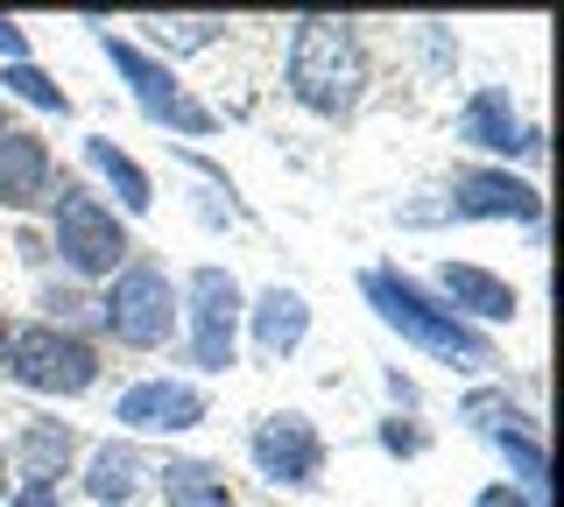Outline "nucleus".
<instances>
[{
  "instance_id": "1",
  "label": "nucleus",
  "mask_w": 564,
  "mask_h": 507,
  "mask_svg": "<svg viewBox=\"0 0 564 507\" xmlns=\"http://www.w3.org/2000/svg\"><path fill=\"white\" fill-rule=\"evenodd\" d=\"M282 85L311 120H352L367 99V43L339 14H296L290 22V57Z\"/></svg>"
},
{
  "instance_id": "2",
  "label": "nucleus",
  "mask_w": 564,
  "mask_h": 507,
  "mask_svg": "<svg viewBox=\"0 0 564 507\" xmlns=\"http://www.w3.org/2000/svg\"><path fill=\"white\" fill-rule=\"evenodd\" d=\"M360 296H367V310H375V318L395 331V339H410L423 360L466 366V374L494 366V339H487V331H473V324H458L452 310L416 283V275L388 268V261H381V268H360Z\"/></svg>"
},
{
  "instance_id": "3",
  "label": "nucleus",
  "mask_w": 564,
  "mask_h": 507,
  "mask_svg": "<svg viewBox=\"0 0 564 507\" xmlns=\"http://www.w3.org/2000/svg\"><path fill=\"white\" fill-rule=\"evenodd\" d=\"M50 247H57V261L78 283H113L134 261L128 219L85 184H57V198H50Z\"/></svg>"
},
{
  "instance_id": "4",
  "label": "nucleus",
  "mask_w": 564,
  "mask_h": 507,
  "mask_svg": "<svg viewBox=\"0 0 564 507\" xmlns=\"http://www.w3.org/2000/svg\"><path fill=\"white\" fill-rule=\"evenodd\" d=\"M99 324L113 331V345H128V353H163L176 331H184V304H176V283H170L163 261L134 254L128 268L106 283Z\"/></svg>"
},
{
  "instance_id": "5",
  "label": "nucleus",
  "mask_w": 564,
  "mask_h": 507,
  "mask_svg": "<svg viewBox=\"0 0 564 507\" xmlns=\"http://www.w3.org/2000/svg\"><path fill=\"white\" fill-rule=\"evenodd\" d=\"M85 29H99V49H106V64H113L120 78H128V92H134L141 120H155V128L184 134V142H205V134H219V113H212L205 99L191 92L184 78H176V64L149 57V49L128 43V36H113L106 22H85Z\"/></svg>"
},
{
  "instance_id": "6",
  "label": "nucleus",
  "mask_w": 564,
  "mask_h": 507,
  "mask_svg": "<svg viewBox=\"0 0 564 507\" xmlns=\"http://www.w3.org/2000/svg\"><path fill=\"white\" fill-rule=\"evenodd\" d=\"M176 304H184V360L198 374H226L240 360V318H247V289L234 283V268L205 261L176 283Z\"/></svg>"
},
{
  "instance_id": "7",
  "label": "nucleus",
  "mask_w": 564,
  "mask_h": 507,
  "mask_svg": "<svg viewBox=\"0 0 564 507\" xmlns=\"http://www.w3.org/2000/svg\"><path fill=\"white\" fill-rule=\"evenodd\" d=\"M8 381L29 395H50V401H70V395H93L99 388V345L78 339L70 324H22L8 339Z\"/></svg>"
},
{
  "instance_id": "8",
  "label": "nucleus",
  "mask_w": 564,
  "mask_h": 507,
  "mask_svg": "<svg viewBox=\"0 0 564 507\" xmlns=\"http://www.w3.org/2000/svg\"><path fill=\"white\" fill-rule=\"evenodd\" d=\"M247 459L282 494H311V486H325V430L304 409H269L247 430Z\"/></svg>"
},
{
  "instance_id": "9",
  "label": "nucleus",
  "mask_w": 564,
  "mask_h": 507,
  "mask_svg": "<svg viewBox=\"0 0 564 507\" xmlns=\"http://www.w3.org/2000/svg\"><path fill=\"white\" fill-rule=\"evenodd\" d=\"M452 134H458V148L494 155V169H508V155H529V163L543 155V128H536V120H522V107H516L508 85H473V92L458 99Z\"/></svg>"
},
{
  "instance_id": "10",
  "label": "nucleus",
  "mask_w": 564,
  "mask_h": 507,
  "mask_svg": "<svg viewBox=\"0 0 564 507\" xmlns=\"http://www.w3.org/2000/svg\"><path fill=\"white\" fill-rule=\"evenodd\" d=\"M437 205H445V219L458 225H536L543 219V190L516 177V169H458V177L437 190Z\"/></svg>"
},
{
  "instance_id": "11",
  "label": "nucleus",
  "mask_w": 564,
  "mask_h": 507,
  "mask_svg": "<svg viewBox=\"0 0 564 507\" xmlns=\"http://www.w3.org/2000/svg\"><path fill=\"white\" fill-rule=\"evenodd\" d=\"M205 416H212V395L191 374H149V381H128L113 395V423L128 437H184Z\"/></svg>"
},
{
  "instance_id": "12",
  "label": "nucleus",
  "mask_w": 564,
  "mask_h": 507,
  "mask_svg": "<svg viewBox=\"0 0 564 507\" xmlns=\"http://www.w3.org/2000/svg\"><path fill=\"white\" fill-rule=\"evenodd\" d=\"M437 304L452 310L458 324H516V310H522V296H516V283L508 275H494V268H480V261H437Z\"/></svg>"
},
{
  "instance_id": "13",
  "label": "nucleus",
  "mask_w": 564,
  "mask_h": 507,
  "mask_svg": "<svg viewBox=\"0 0 564 507\" xmlns=\"http://www.w3.org/2000/svg\"><path fill=\"white\" fill-rule=\"evenodd\" d=\"M240 331H254V353L269 360V366L296 360V353H304V339H311V304H304V289H290V283L254 289V296H247Z\"/></svg>"
},
{
  "instance_id": "14",
  "label": "nucleus",
  "mask_w": 564,
  "mask_h": 507,
  "mask_svg": "<svg viewBox=\"0 0 564 507\" xmlns=\"http://www.w3.org/2000/svg\"><path fill=\"white\" fill-rule=\"evenodd\" d=\"M57 198V163L50 142L29 128H0V212H29V205Z\"/></svg>"
},
{
  "instance_id": "15",
  "label": "nucleus",
  "mask_w": 564,
  "mask_h": 507,
  "mask_svg": "<svg viewBox=\"0 0 564 507\" xmlns=\"http://www.w3.org/2000/svg\"><path fill=\"white\" fill-rule=\"evenodd\" d=\"M149 480H155V465L134 437H106V444L85 451V500L93 507H134V494Z\"/></svg>"
},
{
  "instance_id": "16",
  "label": "nucleus",
  "mask_w": 564,
  "mask_h": 507,
  "mask_svg": "<svg viewBox=\"0 0 564 507\" xmlns=\"http://www.w3.org/2000/svg\"><path fill=\"white\" fill-rule=\"evenodd\" d=\"M78 465V430L57 423V416H29L8 444V472H22V486H57L64 472Z\"/></svg>"
},
{
  "instance_id": "17",
  "label": "nucleus",
  "mask_w": 564,
  "mask_h": 507,
  "mask_svg": "<svg viewBox=\"0 0 564 507\" xmlns=\"http://www.w3.org/2000/svg\"><path fill=\"white\" fill-rule=\"evenodd\" d=\"M78 155H85V169H93V177L120 198V219H149V212H155V177H149V169H141L120 142H106V134H85Z\"/></svg>"
},
{
  "instance_id": "18",
  "label": "nucleus",
  "mask_w": 564,
  "mask_h": 507,
  "mask_svg": "<svg viewBox=\"0 0 564 507\" xmlns=\"http://www.w3.org/2000/svg\"><path fill=\"white\" fill-rule=\"evenodd\" d=\"M155 494H163V507H234V480H226V465L176 451L155 465Z\"/></svg>"
},
{
  "instance_id": "19",
  "label": "nucleus",
  "mask_w": 564,
  "mask_h": 507,
  "mask_svg": "<svg viewBox=\"0 0 564 507\" xmlns=\"http://www.w3.org/2000/svg\"><path fill=\"white\" fill-rule=\"evenodd\" d=\"M141 29H149V57H163V64L226 43V14H155V22H141Z\"/></svg>"
},
{
  "instance_id": "20",
  "label": "nucleus",
  "mask_w": 564,
  "mask_h": 507,
  "mask_svg": "<svg viewBox=\"0 0 564 507\" xmlns=\"http://www.w3.org/2000/svg\"><path fill=\"white\" fill-rule=\"evenodd\" d=\"M458 423H473L494 444V437H516V430H536V416L522 409L508 388H466L458 395Z\"/></svg>"
},
{
  "instance_id": "21",
  "label": "nucleus",
  "mask_w": 564,
  "mask_h": 507,
  "mask_svg": "<svg viewBox=\"0 0 564 507\" xmlns=\"http://www.w3.org/2000/svg\"><path fill=\"white\" fill-rule=\"evenodd\" d=\"M494 451L508 459V486H522L529 500H543V494H551V459H543V430L494 437Z\"/></svg>"
},
{
  "instance_id": "22",
  "label": "nucleus",
  "mask_w": 564,
  "mask_h": 507,
  "mask_svg": "<svg viewBox=\"0 0 564 507\" xmlns=\"http://www.w3.org/2000/svg\"><path fill=\"white\" fill-rule=\"evenodd\" d=\"M0 92H14L22 107H35V113H57V120L70 113V92H64V85L50 78L35 57H29V64H0Z\"/></svg>"
},
{
  "instance_id": "23",
  "label": "nucleus",
  "mask_w": 564,
  "mask_h": 507,
  "mask_svg": "<svg viewBox=\"0 0 564 507\" xmlns=\"http://www.w3.org/2000/svg\"><path fill=\"white\" fill-rule=\"evenodd\" d=\"M375 437H381V451H395V459H416V451L431 444V437H423V423H416V416H388V423H381Z\"/></svg>"
},
{
  "instance_id": "24",
  "label": "nucleus",
  "mask_w": 564,
  "mask_h": 507,
  "mask_svg": "<svg viewBox=\"0 0 564 507\" xmlns=\"http://www.w3.org/2000/svg\"><path fill=\"white\" fill-rule=\"evenodd\" d=\"M0 64H29V29L14 14H0Z\"/></svg>"
},
{
  "instance_id": "25",
  "label": "nucleus",
  "mask_w": 564,
  "mask_h": 507,
  "mask_svg": "<svg viewBox=\"0 0 564 507\" xmlns=\"http://www.w3.org/2000/svg\"><path fill=\"white\" fill-rule=\"evenodd\" d=\"M473 507H543V500H529L522 486H508V480H494V486H480V500Z\"/></svg>"
},
{
  "instance_id": "26",
  "label": "nucleus",
  "mask_w": 564,
  "mask_h": 507,
  "mask_svg": "<svg viewBox=\"0 0 564 507\" xmlns=\"http://www.w3.org/2000/svg\"><path fill=\"white\" fill-rule=\"evenodd\" d=\"M0 507H57V486H14Z\"/></svg>"
},
{
  "instance_id": "27",
  "label": "nucleus",
  "mask_w": 564,
  "mask_h": 507,
  "mask_svg": "<svg viewBox=\"0 0 564 507\" xmlns=\"http://www.w3.org/2000/svg\"><path fill=\"white\" fill-rule=\"evenodd\" d=\"M388 401H402V409H416V381H410V374H395V366H388Z\"/></svg>"
},
{
  "instance_id": "28",
  "label": "nucleus",
  "mask_w": 564,
  "mask_h": 507,
  "mask_svg": "<svg viewBox=\"0 0 564 507\" xmlns=\"http://www.w3.org/2000/svg\"><path fill=\"white\" fill-rule=\"evenodd\" d=\"M14 494V480H8V444H0V500Z\"/></svg>"
},
{
  "instance_id": "29",
  "label": "nucleus",
  "mask_w": 564,
  "mask_h": 507,
  "mask_svg": "<svg viewBox=\"0 0 564 507\" xmlns=\"http://www.w3.org/2000/svg\"><path fill=\"white\" fill-rule=\"evenodd\" d=\"M8 339H14V331H8V318H0V360H8Z\"/></svg>"
},
{
  "instance_id": "30",
  "label": "nucleus",
  "mask_w": 564,
  "mask_h": 507,
  "mask_svg": "<svg viewBox=\"0 0 564 507\" xmlns=\"http://www.w3.org/2000/svg\"><path fill=\"white\" fill-rule=\"evenodd\" d=\"M0 128H8V107H0Z\"/></svg>"
}]
</instances>
